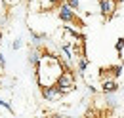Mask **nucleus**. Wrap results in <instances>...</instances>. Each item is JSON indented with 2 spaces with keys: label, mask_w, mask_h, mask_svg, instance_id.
Masks as SVG:
<instances>
[{
  "label": "nucleus",
  "mask_w": 124,
  "mask_h": 118,
  "mask_svg": "<svg viewBox=\"0 0 124 118\" xmlns=\"http://www.w3.org/2000/svg\"><path fill=\"white\" fill-rule=\"evenodd\" d=\"M101 91H103V93H116V91H118L116 78H105V80L101 82Z\"/></svg>",
  "instance_id": "39448f33"
},
{
  "label": "nucleus",
  "mask_w": 124,
  "mask_h": 118,
  "mask_svg": "<svg viewBox=\"0 0 124 118\" xmlns=\"http://www.w3.org/2000/svg\"><path fill=\"white\" fill-rule=\"evenodd\" d=\"M57 17L61 19L65 25H73V23H78L75 10H73L69 4H65V2H63L61 6H59V10H57Z\"/></svg>",
  "instance_id": "7ed1b4c3"
},
{
  "label": "nucleus",
  "mask_w": 124,
  "mask_h": 118,
  "mask_svg": "<svg viewBox=\"0 0 124 118\" xmlns=\"http://www.w3.org/2000/svg\"><path fill=\"white\" fill-rule=\"evenodd\" d=\"M88 65H90V61L86 59V55H80V57H78V63H77L78 73H80V74H84V73H86V69H88Z\"/></svg>",
  "instance_id": "0eeeda50"
},
{
  "label": "nucleus",
  "mask_w": 124,
  "mask_h": 118,
  "mask_svg": "<svg viewBox=\"0 0 124 118\" xmlns=\"http://www.w3.org/2000/svg\"><path fill=\"white\" fill-rule=\"evenodd\" d=\"M4 65H6V59H4V55L0 53V67H4Z\"/></svg>",
  "instance_id": "4468645a"
},
{
  "label": "nucleus",
  "mask_w": 124,
  "mask_h": 118,
  "mask_svg": "<svg viewBox=\"0 0 124 118\" xmlns=\"http://www.w3.org/2000/svg\"><path fill=\"white\" fill-rule=\"evenodd\" d=\"M31 38L34 44H40L42 40H46V34H38V32H31Z\"/></svg>",
  "instance_id": "1a4fd4ad"
},
{
  "label": "nucleus",
  "mask_w": 124,
  "mask_h": 118,
  "mask_svg": "<svg viewBox=\"0 0 124 118\" xmlns=\"http://www.w3.org/2000/svg\"><path fill=\"white\" fill-rule=\"evenodd\" d=\"M55 86L61 89L63 93H69V91H73V89H75V76H73V73L69 71V67H65V69H63V73L57 76Z\"/></svg>",
  "instance_id": "f257e3e1"
},
{
  "label": "nucleus",
  "mask_w": 124,
  "mask_h": 118,
  "mask_svg": "<svg viewBox=\"0 0 124 118\" xmlns=\"http://www.w3.org/2000/svg\"><path fill=\"white\" fill-rule=\"evenodd\" d=\"M116 4H124V0H116Z\"/></svg>",
  "instance_id": "2eb2a0df"
},
{
  "label": "nucleus",
  "mask_w": 124,
  "mask_h": 118,
  "mask_svg": "<svg viewBox=\"0 0 124 118\" xmlns=\"http://www.w3.org/2000/svg\"><path fill=\"white\" fill-rule=\"evenodd\" d=\"M0 107H2V109H6V111H8L10 114H14V109H12V105L8 103V101H4V99H0Z\"/></svg>",
  "instance_id": "f8f14e48"
},
{
  "label": "nucleus",
  "mask_w": 124,
  "mask_h": 118,
  "mask_svg": "<svg viewBox=\"0 0 124 118\" xmlns=\"http://www.w3.org/2000/svg\"><path fill=\"white\" fill-rule=\"evenodd\" d=\"M40 59H42V52H38V50H31L29 52V63L32 67H36L40 63Z\"/></svg>",
  "instance_id": "423d86ee"
},
{
  "label": "nucleus",
  "mask_w": 124,
  "mask_h": 118,
  "mask_svg": "<svg viewBox=\"0 0 124 118\" xmlns=\"http://www.w3.org/2000/svg\"><path fill=\"white\" fill-rule=\"evenodd\" d=\"M21 46H23V40H21V38H16L14 44H12V50H21Z\"/></svg>",
  "instance_id": "ddd939ff"
},
{
  "label": "nucleus",
  "mask_w": 124,
  "mask_h": 118,
  "mask_svg": "<svg viewBox=\"0 0 124 118\" xmlns=\"http://www.w3.org/2000/svg\"><path fill=\"white\" fill-rule=\"evenodd\" d=\"M65 4H69L75 12H78V10H80V0H65Z\"/></svg>",
  "instance_id": "9b49d317"
},
{
  "label": "nucleus",
  "mask_w": 124,
  "mask_h": 118,
  "mask_svg": "<svg viewBox=\"0 0 124 118\" xmlns=\"http://www.w3.org/2000/svg\"><path fill=\"white\" fill-rule=\"evenodd\" d=\"M97 6H99V14L105 21L116 15V0H97Z\"/></svg>",
  "instance_id": "f03ea898"
},
{
  "label": "nucleus",
  "mask_w": 124,
  "mask_h": 118,
  "mask_svg": "<svg viewBox=\"0 0 124 118\" xmlns=\"http://www.w3.org/2000/svg\"><path fill=\"white\" fill-rule=\"evenodd\" d=\"M115 48H116V52L122 55L124 52V36H120V38H116V44H115Z\"/></svg>",
  "instance_id": "9d476101"
},
{
  "label": "nucleus",
  "mask_w": 124,
  "mask_h": 118,
  "mask_svg": "<svg viewBox=\"0 0 124 118\" xmlns=\"http://www.w3.org/2000/svg\"><path fill=\"white\" fill-rule=\"evenodd\" d=\"M63 95H65V93H63V91L57 88L55 84H50V86H42V97L46 99L48 103H55V101H59Z\"/></svg>",
  "instance_id": "20e7f679"
},
{
  "label": "nucleus",
  "mask_w": 124,
  "mask_h": 118,
  "mask_svg": "<svg viewBox=\"0 0 124 118\" xmlns=\"http://www.w3.org/2000/svg\"><path fill=\"white\" fill-rule=\"evenodd\" d=\"M109 71L111 73H107L111 78H118L120 74H122V71H124V67L122 65H113V67H109Z\"/></svg>",
  "instance_id": "6e6552de"
}]
</instances>
